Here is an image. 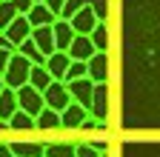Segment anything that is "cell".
<instances>
[{
	"instance_id": "obj_1",
	"label": "cell",
	"mask_w": 160,
	"mask_h": 157,
	"mask_svg": "<svg viewBox=\"0 0 160 157\" xmlns=\"http://www.w3.org/2000/svg\"><path fill=\"white\" fill-rule=\"evenodd\" d=\"M32 60L26 54H20V52H14L12 54V63H9V69L3 71V80H6V86L9 89H20V86H26L29 83V74H32Z\"/></svg>"
},
{
	"instance_id": "obj_2",
	"label": "cell",
	"mask_w": 160,
	"mask_h": 157,
	"mask_svg": "<svg viewBox=\"0 0 160 157\" xmlns=\"http://www.w3.org/2000/svg\"><path fill=\"white\" fill-rule=\"evenodd\" d=\"M17 103H20V109L23 111H29V114H40L46 109V97H43V91L40 89H34L32 83H26V86H20L17 89Z\"/></svg>"
},
{
	"instance_id": "obj_3",
	"label": "cell",
	"mask_w": 160,
	"mask_h": 157,
	"mask_svg": "<svg viewBox=\"0 0 160 157\" xmlns=\"http://www.w3.org/2000/svg\"><path fill=\"white\" fill-rule=\"evenodd\" d=\"M43 97H46V106H52V109H57V111H63V109L74 100L66 80H52V86L43 91Z\"/></svg>"
},
{
	"instance_id": "obj_4",
	"label": "cell",
	"mask_w": 160,
	"mask_h": 157,
	"mask_svg": "<svg viewBox=\"0 0 160 157\" xmlns=\"http://www.w3.org/2000/svg\"><path fill=\"white\" fill-rule=\"evenodd\" d=\"M32 29H34V26H32V20H29V17H26V14H17L14 20H12L9 26H6L3 37H6V40H9V43H12L14 49H17L20 43L26 40V37H32Z\"/></svg>"
},
{
	"instance_id": "obj_5",
	"label": "cell",
	"mask_w": 160,
	"mask_h": 157,
	"mask_svg": "<svg viewBox=\"0 0 160 157\" xmlns=\"http://www.w3.org/2000/svg\"><path fill=\"white\" fill-rule=\"evenodd\" d=\"M69 91L77 103H83L86 109H92V97H94V80L92 77H77V80H69Z\"/></svg>"
},
{
	"instance_id": "obj_6",
	"label": "cell",
	"mask_w": 160,
	"mask_h": 157,
	"mask_svg": "<svg viewBox=\"0 0 160 157\" xmlns=\"http://www.w3.org/2000/svg\"><path fill=\"white\" fill-rule=\"evenodd\" d=\"M32 40L37 43V49L43 52L46 57L57 52V43H54V23L52 26H34L32 29Z\"/></svg>"
},
{
	"instance_id": "obj_7",
	"label": "cell",
	"mask_w": 160,
	"mask_h": 157,
	"mask_svg": "<svg viewBox=\"0 0 160 157\" xmlns=\"http://www.w3.org/2000/svg\"><path fill=\"white\" fill-rule=\"evenodd\" d=\"M92 111L83 106V103H77V100H72L63 111H60V117H63V129H80V123L86 120Z\"/></svg>"
},
{
	"instance_id": "obj_8",
	"label": "cell",
	"mask_w": 160,
	"mask_h": 157,
	"mask_svg": "<svg viewBox=\"0 0 160 157\" xmlns=\"http://www.w3.org/2000/svg\"><path fill=\"white\" fill-rule=\"evenodd\" d=\"M69 54H72V60H89V57L97 54V46L92 43L89 34H74V40L69 46Z\"/></svg>"
},
{
	"instance_id": "obj_9",
	"label": "cell",
	"mask_w": 160,
	"mask_h": 157,
	"mask_svg": "<svg viewBox=\"0 0 160 157\" xmlns=\"http://www.w3.org/2000/svg\"><path fill=\"white\" fill-rule=\"evenodd\" d=\"M69 66H72V54H69V52H60V49H57L54 54L46 57V69L52 71L54 80H63L66 71H69Z\"/></svg>"
},
{
	"instance_id": "obj_10",
	"label": "cell",
	"mask_w": 160,
	"mask_h": 157,
	"mask_svg": "<svg viewBox=\"0 0 160 157\" xmlns=\"http://www.w3.org/2000/svg\"><path fill=\"white\" fill-rule=\"evenodd\" d=\"M97 23H100V20H97V14H94L92 6H83V9H80V12L72 17V26H74L77 34H92Z\"/></svg>"
},
{
	"instance_id": "obj_11",
	"label": "cell",
	"mask_w": 160,
	"mask_h": 157,
	"mask_svg": "<svg viewBox=\"0 0 160 157\" xmlns=\"http://www.w3.org/2000/svg\"><path fill=\"white\" fill-rule=\"evenodd\" d=\"M74 26H72V20H66V17H57V23H54V43H57V49L60 52H69V46H72V40H74Z\"/></svg>"
},
{
	"instance_id": "obj_12",
	"label": "cell",
	"mask_w": 160,
	"mask_h": 157,
	"mask_svg": "<svg viewBox=\"0 0 160 157\" xmlns=\"http://www.w3.org/2000/svg\"><path fill=\"white\" fill-rule=\"evenodd\" d=\"M89 111L97 120H106V114H109V89H106V83H94V97H92Z\"/></svg>"
},
{
	"instance_id": "obj_13",
	"label": "cell",
	"mask_w": 160,
	"mask_h": 157,
	"mask_svg": "<svg viewBox=\"0 0 160 157\" xmlns=\"http://www.w3.org/2000/svg\"><path fill=\"white\" fill-rule=\"evenodd\" d=\"M26 17L32 20V26H52V23H57V14L49 9V3H46V0H37Z\"/></svg>"
},
{
	"instance_id": "obj_14",
	"label": "cell",
	"mask_w": 160,
	"mask_h": 157,
	"mask_svg": "<svg viewBox=\"0 0 160 157\" xmlns=\"http://www.w3.org/2000/svg\"><path fill=\"white\" fill-rule=\"evenodd\" d=\"M89 77L94 83H106V77H109V57L106 52H97L94 57H89Z\"/></svg>"
},
{
	"instance_id": "obj_15",
	"label": "cell",
	"mask_w": 160,
	"mask_h": 157,
	"mask_svg": "<svg viewBox=\"0 0 160 157\" xmlns=\"http://www.w3.org/2000/svg\"><path fill=\"white\" fill-rule=\"evenodd\" d=\"M37 129H43V131H54V129H63V117H60L57 109L46 106L43 111L37 114Z\"/></svg>"
},
{
	"instance_id": "obj_16",
	"label": "cell",
	"mask_w": 160,
	"mask_h": 157,
	"mask_svg": "<svg viewBox=\"0 0 160 157\" xmlns=\"http://www.w3.org/2000/svg\"><path fill=\"white\" fill-rule=\"evenodd\" d=\"M20 109V103H17V89H3L0 91V120H9V117L14 114Z\"/></svg>"
},
{
	"instance_id": "obj_17",
	"label": "cell",
	"mask_w": 160,
	"mask_h": 157,
	"mask_svg": "<svg viewBox=\"0 0 160 157\" xmlns=\"http://www.w3.org/2000/svg\"><path fill=\"white\" fill-rule=\"evenodd\" d=\"M52 71L46 69V63H34L32 66V74H29V83L34 86V89H40V91H46L49 86H52Z\"/></svg>"
},
{
	"instance_id": "obj_18",
	"label": "cell",
	"mask_w": 160,
	"mask_h": 157,
	"mask_svg": "<svg viewBox=\"0 0 160 157\" xmlns=\"http://www.w3.org/2000/svg\"><path fill=\"white\" fill-rule=\"evenodd\" d=\"M9 123H12V131H32V129H37V117L23 111V109H17L9 117Z\"/></svg>"
},
{
	"instance_id": "obj_19",
	"label": "cell",
	"mask_w": 160,
	"mask_h": 157,
	"mask_svg": "<svg viewBox=\"0 0 160 157\" xmlns=\"http://www.w3.org/2000/svg\"><path fill=\"white\" fill-rule=\"evenodd\" d=\"M14 157H46V146L43 143H12Z\"/></svg>"
},
{
	"instance_id": "obj_20",
	"label": "cell",
	"mask_w": 160,
	"mask_h": 157,
	"mask_svg": "<svg viewBox=\"0 0 160 157\" xmlns=\"http://www.w3.org/2000/svg\"><path fill=\"white\" fill-rule=\"evenodd\" d=\"M17 52H20V54H26V57H29L32 63H46V54H43V52L37 49V43L32 40V37H26V40H23V43L17 46Z\"/></svg>"
},
{
	"instance_id": "obj_21",
	"label": "cell",
	"mask_w": 160,
	"mask_h": 157,
	"mask_svg": "<svg viewBox=\"0 0 160 157\" xmlns=\"http://www.w3.org/2000/svg\"><path fill=\"white\" fill-rule=\"evenodd\" d=\"M20 12L14 6V0H0V32H6V26L14 20Z\"/></svg>"
},
{
	"instance_id": "obj_22",
	"label": "cell",
	"mask_w": 160,
	"mask_h": 157,
	"mask_svg": "<svg viewBox=\"0 0 160 157\" xmlns=\"http://www.w3.org/2000/svg\"><path fill=\"white\" fill-rule=\"evenodd\" d=\"M89 37H92V43L97 46V52H106V49H109V29H106V23H103V20L94 26V32H92Z\"/></svg>"
},
{
	"instance_id": "obj_23",
	"label": "cell",
	"mask_w": 160,
	"mask_h": 157,
	"mask_svg": "<svg viewBox=\"0 0 160 157\" xmlns=\"http://www.w3.org/2000/svg\"><path fill=\"white\" fill-rule=\"evenodd\" d=\"M46 157H77V146H72V143H52V146H46Z\"/></svg>"
},
{
	"instance_id": "obj_24",
	"label": "cell",
	"mask_w": 160,
	"mask_h": 157,
	"mask_svg": "<svg viewBox=\"0 0 160 157\" xmlns=\"http://www.w3.org/2000/svg\"><path fill=\"white\" fill-rule=\"evenodd\" d=\"M77 77H89V63L86 60H72V66H69L63 80L69 83V80H77Z\"/></svg>"
},
{
	"instance_id": "obj_25",
	"label": "cell",
	"mask_w": 160,
	"mask_h": 157,
	"mask_svg": "<svg viewBox=\"0 0 160 157\" xmlns=\"http://www.w3.org/2000/svg\"><path fill=\"white\" fill-rule=\"evenodd\" d=\"M83 6H89V0H66V6H63V14L60 17H66V20H72V17L83 9Z\"/></svg>"
},
{
	"instance_id": "obj_26",
	"label": "cell",
	"mask_w": 160,
	"mask_h": 157,
	"mask_svg": "<svg viewBox=\"0 0 160 157\" xmlns=\"http://www.w3.org/2000/svg\"><path fill=\"white\" fill-rule=\"evenodd\" d=\"M89 6L94 9L97 20H103V23H106V17H109V0H89Z\"/></svg>"
},
{
	"instance_id": "obj_27",
	"label": "cell",
	"mask_w": 160,
	"mask_h": 157,
	"mask_svg": "<svg viewBox=\"0 0 160 157\" xmlns=\"http://www.w3.org/2000/svg\"><path fill=\"white\" fill-rule=\"evenodd\" d=\"M77 157H100V151L94 146H83V143H80L77 146Z\"/></svg>"
},
{
	"instance_id": "obj_28",
	"label": "cell",
	"mask_w": 160,
	"mask_h": 157,
	"mask_svg": "<svg viewBox=\"0 0 160 157\" xmlns=\"http://www.w3.org/2000/svg\"><path fill=\"white\" fill-rule=\"evenodd\" d=\"M34 3H37V0H14V6H17V12H20V14H29Z\"/></svg>"
},
{
	"instance_id": "obj_29",
	"label": "cell",
	"mask_w": 160,
	"mask_h": 157,
	"mask_svg": "<svg viewBox=\"0 0 160 157\" xmlns=\"http://www.w3.org/2000/svg\"><path fill=\"white\" fill-rule=\"evenodd\" d=\"M46 3H49V9L60 17V14H63V6H66V0H46Z\"/></svg>"
},
{
	"instance_id": "obj_30",
	"label": "cell",
	"mask_w": 160,
	"mask_h": 157,
	"mask_svg": "<svg viewBox=\"0 0 160 157\" xmlns=\"http://www.w3.org/2000/svg\"><path fill=\"white\" fill-rule=\"evenodd\" d=\"M0 157H14V151H12V146H0Z\"/></svg>"
},
{
	"instance_id": "obj_31",
	"label": "cell",
	"mask_w": 160,
	"mask_h": 157,
	"mask_svg": "<svg viewBox=\"0 0 160 157\" xmlns=\"http://www.w3.org/2000/svg\"><path fill=\"white\" fill-rule=\"evenodd\" d=\"M6 89V80H3V74H0V91H3Z\"/></svg>"
},
{
	"instance_id": "obj_32",
	"label": "cell",
	"mask_w": 160,
	"mask_h": 157,
	"mask_svg": "<svg viewBox=\"0 0 160 157\" xmlns=\"http://www.w3.org/2000/svg\"><path fill=\"white\" fill-rule=\"evenodd\" d=\"M100 157H109V154H106V151H100Z\"/></svg>"
},
{
	"instance_id": "obj_33",
	"label": "cell",
	"mask_w": 160,
	"mask_h": 157,
	"mask_svg": "<svg viewBox=\"0 0 160 157\" xmlns=\"http://www.w3.org/2000/svg\"><path fill=\"white\" fill-rule=\"evenodd\" d=\"M0 34H3V32H0Z\"/></svg>"
}]
</instances>
